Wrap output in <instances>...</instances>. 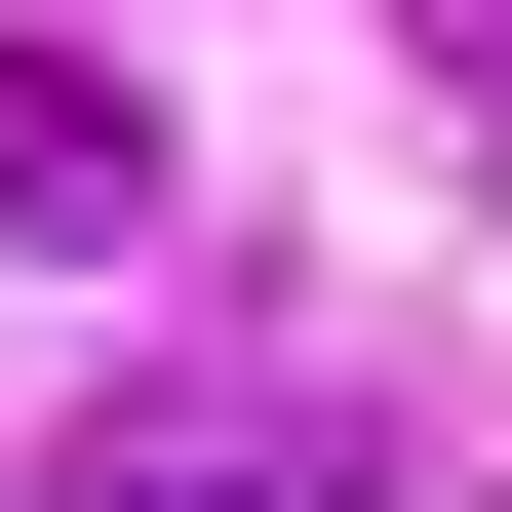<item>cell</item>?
Instances as JSON below:
<instances>
[{"label": "cell", "mask_w": 512, "mask_h": 512, "mask_svg": "<svg viewBox=\"0 0 512 512\" xmlns=\"http://www.w3.org/2000/svg\"><path fill=\"white\" fill-rule=\"evenodd\" d=\"M40 512H355V434H316V394H119Z\"/></svg>", "instance_id": "obj_1"}, {"label": "cell", "mask_w": 512, "mask_h": 512, "mask_svg": "<svg viewBox=\"0 0 512 512\" xmlns=\"http://www.w3.org/2000/svg\"><path fill=\"white\" fill-rule=\"evenodd\" d=\"M0 237H158V119H119L79 40H0Z\"/></svg>", "instance_id": "obj_2"}]
</instances>
